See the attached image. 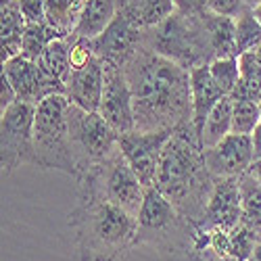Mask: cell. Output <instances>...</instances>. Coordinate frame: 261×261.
<instances>
[{
  "label": "cell",
  "instance_id": "8",
  "mask_svg": "<svg viewBox=\"0 0 261 261\" xmlns=\"http://www.w3.org/2000/svg\"><path fill=\"white\" fill-rule=\"evenodd\" d=\"M36 105L17 100L0 113V167L9 176L19 165H36Z\"/></svg>",
  "mask_w": 261,
  "mask_h": 261
},
{
  "label": "cell",
  "instance_id": "31",
  "mask_svg": "<svg viewBox=\"0 0 261 261\" xmlns=\"http://www.w3.org/2000/svg\"><path fill=\"white\" fill-rule=\"evenodd\" d=\"M209 11V0H176V13L180 15H203Z\"/></svg>",
  "mask_w": 261,
  "mask_h": 261
},
{
  "label": "cell",
  "instance_id": "37",
  "mask_svg": "<svg viewBox=\"0 0 261 261\" xmlns=\"http://www.w3.org/2000/svg\"><path fill=\"white\" fill-rule=\"evenodd\" d=\"M245 3H247L249 9H257V7H261V0H245Z\"/></svg>",
  "mask_w": 261,
  "mask_h": 261
},
{
  "label": "cell",
  "instance_id": "15",
  "mask_svg": "<svg viewBox=\"0 0 261 261\" xmlns=\"http://www.w3.org/2000/svg\"><path fill=\"white\" fill-rule=\"evenodd\" d=\"M243 222L241 207V184L238 178H215V186L203 220L197 224L199 228H222L234 230Z\"/></svg>",
  "mask_w": 261,
  "mask_h": 261
},
{
  "label": "cell",
  "instance_id": "22",
  "mask_svg": "<svg viewBox=\"0 0 261 261\" xmlns=\"http://www.w3.org/2000/svg\"><path fill=\"white\" fill-rule=\"evenodd\" d=\"M121 3L136 15L144 30L161 23L163 19L176 13V0H121Z\"/></svg>",
  "mask_w": 261,
  "mask_h": 261
},
{
  "label": "cell",
  "instance_id": "28",
  "mask_svg": "<svg viewBox=\"0 0 261 261\" xmlns=\"http://www.w3.org/2000/svg\"><path fill=\"white\" fill-rule=\"evenodd\" d=\"M19 9L25 19V23H44L46 21L44 0H19Z\"/></svg>",
  "mask_w": 261,
  "mask_h": 261
},
{
  "label": "cell",
  "instance_id": "20",
  "mask_svg": "<svg viewBox=\"0 0 261 261\" xmlns=\"http://www.w3.org/2000/svg\"><path fill=\"white\" fill-rule=\"evenodd\" d=\"M42 71L46 75L59 80L61 84H65L69 75V65H71V59H69V38H57L53 40L50 44L44 48V53L40 55V59L36 61Z\"/></svg>",
  "mask_w": 261,
  "mask_h": 261
},
{
  "label": "cell",
  "instance_id": "6",
  "mask_svg": "<svg viewBox=\"0 0 261 261\" xmlns=\"http://www.w3.org/2000/svg\"><path fill=\"white\" fill-rule=\"evenodd\" d=\"M69 119V134H71V148L77 167V176L90 167L102 163L119 150V132L109 123L98 111H84L82 107L71 105L67 107Z\"/></svg>",
  "mask_w": 261,
  "mask_h": 261
},
{
  "label": "cell",
  "instance_id": "32",
  "mask_svg": "<svg viewBox=\"0 0 261 261\" xmlns=\"http://www.w3.org/2000/svg\"><path fill=\"white\" fill-rule=\"evenodd\" d=\"M13 102H17V92L13 88V84L9 82V77L5 73H0V113L7 111Z\"/></svg>",
  "mask_w": 261,
  "mask_h": 261
},
{
  "label": "cell",
  "instance_id": "5",
  "mask_svg": "<svg viewBox=\"0 0 261 261\" xmlns=\"http://www.w3.org/2000/svg\"><path fill=\"white\" fill-rule=\"evenodd\" d=\"M67 107H69V98L65 94H53L36 107L34 150H36V167L63 171L75 178L77 167L71 148Z\"/></svg>",
  "mask_w": 261,
  "mask_h": 261
},
{
  "label": "cell",
  "instance_id": "21",
  "mask_svg": "<svg viewBox=\"0 0 261 261\" xmlns=\"http://www.w3.org/2000/svg\"><path fill=\"white\" fill-rule=\"evenodd\" d=\"M241 184V207H243V224L259 234L261 241V182H257L249 173L238 176Z\"/></svg>",
  "mask_w": 261,
  "mask_h": 261
},
{
  "label": "cell",
  "instance_id": "24",
  "mask_svg": "<svg viewBox=\"0 0 261 261\" xmlns=\"http://www.w3.org/2000/svg\"><path fill=\"white\" fill-rule=\"evenodd\" d=\"M261 44V21L255 15V9H245L236 17V46L238 53H253Z\"/></svg>",
  "mask_w": 261,
  "mask_h": 261
},
{
  "label": "cell",
  "instance_id": "12",
  "mask_svg": "<svg viewBox=\"0 0 261 261\" xmlns=\"http://www.w3.org/2000/svg\"><path fill=\"white\" fill-rule=\"evenodd\" d=\"M3 73L13 84V88L17 92V100L38 107L42 100L53 94H65V84L46 75L36 61L23 55L7 61L3 65Z\"/></svg>",
  "mask_w": 261,
  "mask_h": 261
},
{
  "label": "cell",
  "instance_id": "4",
  "mask_svg": "<svg viewBox=\"0 0 261 261\" xmlns=\"http://www.w3.org/2000/svg\"><path fill=\"white\" fill-rule=\"evenodd\" d=\"M203 15H169L161 23L144 30L142 46L171 59L188 71L209 65L213 61V48Z\"/></svg>",
  "mask_w": 261,
  "mask_h": 261
},
{
  "label": "cell",
  "instance_id": "26",
  "mask_svg": "<svg viewBox=\"0 0 261 261\" xmlns=\"http://www.w3.org/2000/svg\"><path fill=\"white\" fill-rule=\"evenodd\" d=\"M259 243V234L245 226L243 222L234 230H230V241H228V255L236 261H249L255 247Z\"/></svg>",
  "mask_w": 261,
  "mask_h": 261
},
{
  "label": "cell",
  "instance_id": "39",
  "mask_svg": "<svg viewBox=\"0 0 261 261\" xmlns=\"http://www.w3.org/2000/svg\"><path fill=\"white\" fill-rule=\"evenodd\" d=\"M5 3H11V0H3V5H5Z\"/></svg>",
  "mask_w": 261,
  "mask_h": 261
},
{
  "label": "cell",
  "instance_id": "36",
  "mask_svg": "<svg viewBox=\"0 0 261 261\" xmlns=\"http://www.w3.org/2000/svg\"><path fill=\"white\" fill-rule=\"evenodd\" d=\"M249 261H261V241L257 243V247H255V251H253V255L249 257Z\"/></svg>",
  "mask_w": 261,
  "mask_h": 261
},
{
  "label": "cell",
  "instance_id": "35",
  "mask_svg": "<svg viewBox=\"0 0 261 261\" xmlns=\"http://www.w3.org/2000/svg\"><path fill=\"white\" fill-rule=\"evenodd\" d=\"M249 176H253L257 182H261V155H257L255 159H253V163H251V167H249Z\"/></svg>",
  "mask_w": 261,
  "mask_h": 261
},
{
  "label": "cell",
  "instance_id": "23",
  "mask_svg": "<svg viewBox=\"0 0 261 261\" xmlns=\"http://www.w3.org/2000/svg\"><path fill=\"white\" fill-rule=\"evenodd\" d=\"M57 38H65V36L57 28H53L48 21H44V23H28L23 32V53L21 55L32 61H38L44 48Z\"/></svg>",
  "mask_w": 261,
  "mask_h": 261
},
{
  "label": "cell",
  "instance_id": "27",
  "mask_svg": "<svg viewBox=\"0 0 261 261\" xmlns=\"http://www.w3.org/2000/svg\"><path fill=\"white\" fill-rule=\"evenodd\" d=\"M209 69L217 86L222 88V92L228 96L234 86L241 80V65H238V57H228V59H213L209 63Z\"/></svg>",
  "mask_w": 261,
  "mask_h": 261
},
{
  "label": "cell",
  "instance_id": "30",
  "mask_svg": "<svg viewBox=\"0 0 261 261\" xmlns=\"http://www.w3.org/2000/svg\"><path fill=\"white\" fill-rule=\"evenodd\" d=\"M247 9L245 0H209V11L215 15H224L236 19L243 11Z\"/></svg>",
  "mask_w": 261,
  "mask_h": 261
},
{
  "label": "cell",
  "instance_id": "25",
  "mask_svg": "<svg viewBox=\"0 0 261 261\" xmlns=\"http://www.w3.org/2000/svg\"><path fill=\"white\" fill-rule=\"evenodd\" d=\"M261 121V109L257 100H232V132L234 134H253Z\"/></svg>",
  "mask_w": 261,
  "mask_h": 261
},
{
  "label": "cell",
  "instance_id": "1",
  "mask_svg": "<svg viewBox=\"0 0 261 261\" xmlns=\"http://www.w3.org/2000/svg\"><path fill=\"white\" fill-rule=\"evenodd\" d=\"M132 90L134 129H176L192 121L190 71L146 46L125 63Z\"/></svg>",
  "mask_w": 261,
  "mask_h": 261
},
{
  "label": "cell",
  "instance_id": "13",
  "mask_svg": "<svg viewBox=\"0 0 261 261\" xmlns=\"http://www.w3.org/2000/svg\"><path fill=\"white\" fill-rule=\"evenodd\" d=\"M98 113L111 123L119 134L134 129V105L132 90L125 75V67L105 63V86Z\"/></svg>",
  "mask_w": 261,
  "mask_h": 261
},
{
  "label": "cell",
  "instance_id": "10",
  "mask_svg": "<svg viewBox=\"0 0 261 261\" xmlns=\"http://www.w3.org/2000/svg\"><path fill=\"white\" fill-rule=\"evenodd\" d=\"M142 36L144 28L140 25V21L119 0L117 15L100 36L92 38V46L96 57L102 59V63H113L125 67V63L142 46Z\"/></svg>",
  "mask_w": 261,
  "mask_h": 261
},
{
  "label": "cell",
  "instance_id": "3",
  "mask_svg": "<svg viewBox=\"0 0 261 261\" xmlns=\"http://www.w3.org/2000/svg\"><path fill=\"white\" fill-rule=\"evenodd\" d=\"M215 178L205 165L203 144L194 123H184L173 129L167 140L155 188L190 222L199 224L207 211Z\"/></svg>",
  "mask_w": 261,
  "mask_h": 261
},
{
  "label": "cell",
  "instance_id": "2",
  "mask_svg": "<svg viewBox=\"0 0 261 261\" xmlns=\"http://www.w3.org/2000/svg\"><path fill=\"white\" fill-rule=\"evenodd\" d=\"M75 207L69 211L75 261H117L134 249L138 220L102 197L96 182L84 173L77 180Z\"/></svg>",
  "mask_w": 261,
  "mask_h": 261
},
{
  "label": "cell",
  "instance_id": "33",
  "mask_svg": "<svg viewBox=\"0 0 261 261\" xmlns=\"http://www.w3.org/2000/svg\"><path fill=\"white\" fill-rule=\"evenodd\" d=\"M197 261H236V259H232L230 255H220L211 247L203 245V247H197Z\"/></svg>",
  "mask_w": 261,
  "mask_h": 261
},
{
  "label": "cell",
  "instance_id": "16",
  "mask_svg": "<svg viewBox=\"0 0 261 261\" xmlns=\"http://www.w3.org/2000/svg\"><path fill=\"white\" fill-rule=\"evenodd\" d=\"M190 86H192V123L201 138L203 125H205L209 113L226 94L213 80L209 65H201V67L190 69Z\"/></svg>",
  "mask_w": 261,
  "mask_h": 261
},
{
  "label": "cell",
  "instance_id": "34",
  "mask_svg": "<svg viewBox=\"0 0 261 261\" xmlns=\"http://www.w3.org/2000/svg\"><path fill=\"white\" fill-rule=\"evenodd\" d=\"M251 140H253V150H255V157H257V155H261V121H259V123H257V127L253 129Z\"/></svg>",
  "mask_w": 261,
  "mask_h": 261
},
{
  "label": "cell",
  "instance_id": "38",
  "mask_svg": "<svg viewBox=\"0 0 261 261\" xmlns=\"http://www.w3.org/2000/svg\"><path fill=\"white\" fill-rule=\"evenodd\" d=\"M253 53H255V57H257V59H259V63H261V44H259V46H257Z\"/></svg>",
  "mask_w": 261,
  "mask_h": 261
},
{
  "label": "cell",
  "instance_id": "17",
  "mask_svg": "<svg viewBox=\"0 0 261 261\" xmlns=\"http://www.w3.org/2000/svg\"><path fill=\"white\" fill-rule=\"evenodd\" d=\"M117 9L119 0H86L73 34L90 40L100 36L117 15Z\"/></svg>",
  "mask_w": 261,
  "mask_h": 261
},
{
  "label": "cell",
  "instance_id": "29",
  "mask_svg": "<svg viewBox=\"0 0 261 261\" xmlns=\"http://www.w3.org/2000/svg\"><path fill=\"white\" fill-rule=\"evenodd\" d=\"M163 261H197V241L169 247L159 253Z\"/></svg>",
  "mask_w": 261,
  "mask_h": 261
},
{
  "label": "cell",
  "instance_id": "7",
  "mask_svg": "<svg viewBox=\"0 0 261 261\" xmlns=\"http://www.w3.org/2000/svg\"><path fill=\"white\" fill-rule=\"evenodd\" d=\"M69 75L65 80V96L84 111H98L105 86V63L96 57L92 40L69 34Z\"/></svg>",
  "mask_w": 261,
  "mask_h": 261
},
{
  "label": "cell",
  "instance_id": "40",
  "mask_svg": "<svg viewBox=\"0 0 261 261\" xmlns=\"http://www.w3.org/2000/svg\"><path fill=\"white\" fill-rule=\"evenodd\" d=\"M259 109H261V98H259Z\"/></svg>",
  "mask_w": 261,
  "mask_h": 261
},
{
  "label": "cell",
  "instance_id": "19",
  "mask_svg": "<svg viewBox=\"0 0 261 261\" xmlns=\"http://www.w3.org/2000/svg\"><path fill=\"white\" fill-rule=\"evenodd\" d=\"M232 134V100L230 96H224L220 102L213 107V111L209 113L205 125H203V134H201V144L203 148H211Z\"/></svg>",
  "mask_w": 261,
  "mask_h": 261
},
{
  "label": "cell",
  "instance_id": "14",
  "mask_svg": "<svg viewBox=\"0 0 261 261\" xmlns=\"http://www.w3.org/2000/svg\"><path fill=\"white\" fill-rule=\"evenodd\" d=\"M205 165L213 178H238L249 171L255 150L249 134H228L215 146L203 148Z\"/></svg>",
  "mask_w": 261,
  "mask_h": 261
},
{
  "label": "cell",
  "instance_id": "11",
  "mask_svg": "<svg viewBox=\"0 0 261 261\" xmlns=\"http://www.w3.org/2000/svg\"><path fill=\"white\" fill-rule=\"evenodd\" d=\"M173 129H157V132H140L129 129L119 134V148L127 163L132 165L136 176L144 184V188H153L159 171L161 153L171 138Z\"/></svg>",
  "mask_w": 261,
  "mask_h": 261
},
{
  "label": "cell",
  "instance_id": "9",
  "mask_svg": "<svg viewBox=\"0 0 261 261\" xmlns=\"http://www.w3.org/2000/svg\"><path fill=\"white\" fill-rule=\"evenodd\" d=\"M84 173H88V176L96 182V186L102 192L105 199L115 203L117 207H121L123 211H127L129 215H134L138 220L146 188L140 182V178L136 176L132 165H129L127 159L123 157L121 148L115 155H111L109 159H105L102 163L90 167Z\"/></svg>",
  "mask_w": 261,
  "mask_h": 261
},
{
  "label": "cell",
  "instance_id": "18",
  "mask_svg": "<svg viewBox=\"0 0 261 261\" xmlns=\"http://www.w3.org/2000/svg\"><path fill=\"white\" fill-rule=\"evenodd\" d=\"M205 23L209 30L211 38V48H213V59H228V57H241L236 46V19L215 15L207 11Z\"/></svg>",
  "mask_w": 261,
  "mask_h": 261
}]
</instances>
